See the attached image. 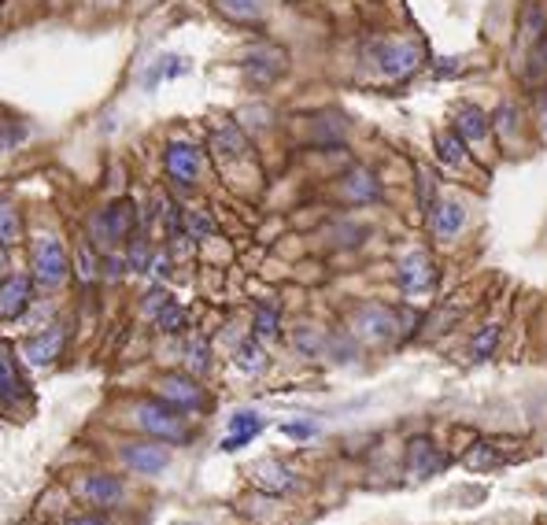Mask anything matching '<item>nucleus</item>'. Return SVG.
I'll list each match as a JSON object with an SVG mask.
<instances>
[{
  "mask_svg": "<svg viewBox=\"0 0 547 525\" xmlns=\"http://www.w3.org/2000/svg\"><path fill=\"white\" fill-rule=\"evenodd\" d=\"M67 278H71V256H67L60 237H52V233L34 237V245H30V281L41 285V289H60Z\"/></svg>",
  "mask_w": 547,
  "mask_h": 525,
  "instance_id": "1",
  "label": "nucleus"
},
{
  "mask_svg": "<svg viewBox=\"0 0 547 525\" xmlns=\"http://www.w3.org/2000/svg\"><path fill=\"white\" fill-rule=\"evenodd\" d=\"M134 422L145 437L163 440V444H182V440H189V422H185V415L178 407H171V403H163L159 396L156 400L137 403Z\"/></svg>",
  "mask_w": 547,
  "mask_h": 525,
  "instance_id": "2",
  "label": "nucleus"
},
{
  "mask_svg": "<svg viewBox=\"0 0 547 525\" xmlns=\"http://www.w3.org/2000/svg\"><path fill=\"white\" fill-rule=\"evenodd\" d=\"M141 226V211L134 208V200H111L108 208L97 211L93 219H89V233H93V241L89 245L97 248H115L119 241H126L130 233H137Z\"/></svg>",
  "mask_w": 547,
  "mask_h": 525,
  "instance_id": "3",
  "label": "nucleus"
},
{
  "mask_svg": "<svg viewBox=\"0 0 547 525\" xmlns=\"http://www.w3.org/2000/svg\"><path fill=\"white\" fill-rule=\"evenodd\" d=\"M374 63L389 82H403L426 63V49L418 41H407V37H389L374 49Z\"/></svg>",
  "mask_w": 547,
  "mask_h": 525,
  "instance_id": "4",
  "label": "nucleus"
},
{
  "mask_svg": "<svg viewBox=\"0 0 547 525\" xmlns=\"http://www.w3.org/2000/svg\"><path fill=\"white\" fill-rule=\"evenodd\" d=\"M163 174L182 189L196 185L200 174H204V148L193 145L189 137H171L167 148H163Z\"/></svg>",
  "mask_w": 547,
  "mask_h": 525,
  "instance_id": "5",
  "label": "nucleus"
},
{
  "mask_svg": "<svg viewBox=\"0 0 547 525\" xmlns=\"http://www.w3.org/2000/svg\"><path fill=\"white\" fill-rule=\"evenodd\" d=\"M119 455H122V463L130 466L134 474H141V477H156V474H163V470L171 466V448H167L163 440H152V437L122 444Z\"/></svg>",
  "mask_w": 547,
  "mask_h": 525,
  "instance_id": "6",
  "label": "nucleus"
},
{
  "mask_svg": "<svg viewBox=\"0 0 547 525\" xmlns=\"http://www.w3.org/2000/svg\"><path fill=\"white\" fill-rule=\"evenodd\" d=\"M156 389H159V400L178 407L182 415H193V411L204 407V389H200L196 378H189V374H163V378L156 381Z\"/></svg>",
  "mask_w": 547,
  "mask_h": 525,
  "instance_id": "7",
  "label": "nucleus"
},
{
  "mask_svg": "<svg viewBox=\"0 0 547 525\" xmlns=\"http://www.w3.org/2000/svg\"><path fill=\"white\" fill-rule=\"evenodd\" d=\"M352 330L363 337V341H392L396 330H400V315L392 307H381V304H370V307H359L352 318Z\"/></svg>",
  "mask_w": 547,
  "mask_h": 525,
  "instance_id": "8",
  "label": "nucleus"
},
{
  "mask_svg": "<svg viewBox=\"0 0 547 525\" xmlns=\"http://www.w3.org/2000/svg\"><path fill=\"white\" fill-rule=\"evenodd\" d=\"M63 341H67V333H63L60 322L37 330L34 337H26L23 341V363L26 367H52L63 352Z\"/></svg>",
  "mask_w": 547,
  "mask_h": 525,
  "instance_id": "9",
  "label": "nucleus"
},
{
  "mask_svg": "<svg viewBox=\"0 0 547 525\" xmlns=\"http://www.w3.org/2000/svg\"><path fill=\"white\" fill-rule=\"evenodd\" d=\"M396 281L407 296H422L433 289L437 281V270H433V259L426 252H411V256L400 259V270H396Z\"/></svg>",
  "mask_w": 547,
  "mask_h": 525,
  "instance_id": "10",
  "label": "nucleus"
},
{
  "mask_svg": "<svg viewBox=\"0 0 547 525\" xmlns=\"http://www.w3.org/2000/svg\"><path fill=\"white\" fill-rule=\"evenodd\" d=\"M207 152L219 159V163H237L244 159L252 148H248V137L237 123H219L211 134H207Z\"/></svg>",
  "mask_w": 547,
  "mask_h": 525,
  "instance_id": "11",
  "label": "nucleus"
},
{
  "mask_svg": "<svg viewBox=\"0 0 547 525\" xmlns=\"http://www.w3.org/2000/svg\"><path fill=\"white\" fill-rule=\"evenodd\" d=\"M444 466H448V455L440 452L433 440L429 437L411 440V448H407V470H411V477L426 481V477H437Z\"/></svg>",
  "mask_w": 547,
  "mask_h": 525,
  "instance_id": "12",
  "label": "nucleus"
},
{
  "mask_svg": "<svg viewBox=\"0 0 547 525\" xmlns=\"http://www.w3.org/2000/svg\"><path fill=\"white\" fill-rule=\"evenodd\" d=\"M30 296H34V281L26 274H8L0 281V322H12L30 307Z\"/></svg>",
  "mask_w": 547,
  "mask_h": 525,
  "instance_id": "13",
  "label": "nucleus"
},
{
  "mask_svg": "<svg viewBox=\"0 0 547 525\" xmlns=\"http://www.w3.org/2000/svg\"><path fill=\"white\" fill-rule=\"evenodd\" d=\"M244 78L252 82V86H270L281 71H285V52L278 49H256L252 56H244L241 63Z\"/></svg>",
  "mask_w": 547,
  "mask_h": 525,
  "instance_id": "14",
  "label": "nucleus"
},
{
  "mask_svg": "<svg viewBox=\"0 0 547 525\" xmlns=\"http://www.w3.org/2000/svg\"><path fill=\"white\" fill-rule=\"evenodd\" d=\"M78 492H82L93 507H115L126 489H122V481L115 474H86L78 481Z\"/></svg>",
  "mask_w": 547,
  "mask_h": 525,
  "instance_id": "15",
  "label": "nucleus"
},
{
  "mask_svg": "<svg viewBox=\"0 0 547 525\" xmlns=\"http://www.w3.org/2000/svg\"><path fill=\"white\" fill-rule=\"evenodd\" d=\"M426 215H429V226H433V233H437L440 241H451V237L462 230V222H466V211H462L459 200H437Z\"/></svg>",
  "mask_w": 547,
  "mask_h": 525,
  "instance_id": "16",
  "label": "nucleus"
},
{
  "mask_svg": "<svg viewBox=\"0 0 547 525\" xmlns=\"http://www.w3.org/2000/svg\"><path fill=\"white\" fill-rule=\"evenodd\" d=\"M259 433H263V415L259 411H237L230 418V433L222 440V452H237L244 444H252Z\"/></svg>",
  "mask_w": 547,
  "mask_h": 525,
  "instance_id": "17",
  "label": "nucleus"
},
{
  "mask_svg": "<svg viewBox=\"0 0 547 525\" xmlns=\"http://www.w3.org/2000/svg\"><path fill=\"white\" fill-rule=\"evenodd\" d=\"M26 396V381L15 367L12 348L0 341V403H19Z\"/></svg>",
  "mask_w": 547,
  "mask_h": 525,
  "instance_id": "18",
  "label": "nucleus"
},
{
  "mask_svg": "<svg viewBox=\"0 0 547 525\" xmlns=\"http://www.w3.org/2000/svg\"><path fill=\"white\" fill-rule=\"evenodd\" d=\"M488 130H492V119L477 104H459L455 108V134L462 141H485Z\"/></svg>",
  "mask_w": 547,
  "mask_h": 525,
  "instance_id": "19",
  "label": "nucleus"
},
{
  "mask_svg": "<svg viewBox=\"0 0 547 525\" xmlns=\"http://www.w3.org/2000/svg\"><path fill=\"white\" fill-rule=\"evenodd\" d=\"M252 485L267 492H289L296 485V474L285 463H278V459H267V463H259L252 470Z\"/></svg>",
  "mask_w": 547,
  "mask_h": 525,
  "instance_id": "20",
  "label": "nucleus"
},
{
  "mask_svg": "<svg viewBox=\"0 0 547 525\" xmlns=\"http://www.w3.org/2000/svg\"><path fill=\"white\" fill-rule=\"evenodd\" d=\"M126 270H134V274H148L152 270V259H156V245H152V237L145 233H130L126 237Z\"/></svg>",
  "mask_w": 547,
  "mask_h": 525,
  "instance_id": "21",
  "label": "nucleus"
},
{
  "mask_svg": "<svg viewBox=\"0 0 547 525\" xmlns=\"http://www.w3.org/2000/svg\"><path fill=\"white\" fill-rule=\"evenodd\" d=\"M178 233H185L189 241H211L219 233V226H215L207 208H182V230Z\"/></svg>",
  "mask_w": 547,
  "mask_h": 525,
  "instance_id": "22",
  "label": "nucleus"
},
{
  "mask_svg": "<svg viewBox=\"0 0 547 525\" xmlns=\"http://www.w3.org/2000/svg\"><path fill=\"white\" fill-rule=\"evenodd\" d=\"M341 189H344L348 200H355V204H363V200H377V196H381L377 178L370 171H363V167H355V171L341 182Z\"/></svg>",
  "mask_w": 547,
  "mask_h": 525,
  "instance_id": "23",
  "label": "nucleus"
},
{
  "mask_svg": "<svg viewBox=\"0 0 547 525\" xmlns=\"http://www.w3.org/2000/svg\"><path fill=\"white\" fill-rule=\"evenodd\" d=\"M233 367L244 370V374H259V370L267 367V348H263V341L248 337V341L237 344V352H233Z\"/></svg>",
  "mask_w": 547,
  "mask_h": 525,
  "instance_id": "24",
  "label": "nucleus"
},
{
  "mask_svg": "<svg viewBox=\"0 0 547 525\" xmlns=\"http://www.w3.org/2000/svg\"><path fill=\"white\" fill-rule=\"evenodd\" d=\"M152 322H156L159 333L174 337V333H185V322H189V315H185V307L171 296V300H167V304H163L156 315H152Z\"/></svg>",
  "mask_w": 547,
  "mask_h": 525,
  "instance_id": "25",
  "label": "nucleus"
},
{
  "mask_svg": "<svg viewBox=\"0 0 547 525\" xmlns=\"http://www.w3.org/2000/svg\"><path fill=\"white\" fill-rule=\"evenodd\" d=\"M19 241H23V219L8 200H0V252L19 245Z\"/></svg>",
  "mask_w": 547,
  "mask_h": 525,
  "instance_id": "26",
  "label": "nucleus"
},
{
  "mask_svg": "<svg viewBox=\"0 0 547 525\" xmlns=\"http://www.w3.org/2000/svg\"><path fill=\"white\" fill-rule=\"evenodd\" d=\"M219 8L237 23H259L267 15V0H219Z\"/></svg>",
  "mask_w": 547,
  "mask_h": 525,
  "instance_id": "27",
  "label": "nucleus"
},
{
  "mask_svg": "<svg viewBox=\"0 0 547 525\" xmlns=\"http://www.w3.org/2000/svg\"><path fill=\"white\" fill-rule=\"evenodd\" d=\"M437 156L448 163V167H462L466 163V141H462L455 130H444L437 134Z\"/></svg>",
  "mask_w": 547,
  "mask_h": 525,
  "instance_id": "28",
  "label": "nucleus"
},
{
  "mask_svg": "<svg viewBox=\"0 0 547 525\" xmlns=\"http://www.w3.org/2000/svg\"><path fill=\"white\" fill-rule=\"evenodd\" d=\"M252 337L256 341H274L278 337V307L274 304H259L256 307V322H252Z\"/></svg>",
  "mask_w": 547,
  "mask_h": 525,
  "instance_id": "29",
  "label": "nucleus"
},
{
  "mask_svg": "<svg viewBox=\"0 0 547 525\" xmlns=\"http://www.w3.org/2000/svg\"><path fill=\"white\" fill-rule=\"evenodd\" d=\"M189 71V60L185 56H163V60L152 67V78H148V86H159V82H171V78H182Z\"/></svg>",
  "mask_w": 547,
  "mask_h": 525,
  "instance_id": "30",
  "label": "nucleus"
},
{
  "mask_svg": "<svg viewBox=\"0 0 547 525\" xmlns=\"http://www.w3.org/2000/svg\"><path fill=\"white\" fill-rule=\"evenodd\" d=\"M507 459H511V455H499L496 444H477L474 452L466 455V466H470V470H496V466H503Z\"/></svg>",
  "mask_w": 547,
  "mask_h": 525,
  "instance_id": "31",
  "label": "nucleus"
},
{
  "mask_svg": "<svg viewBox=\"0 0 547 525\" xmlns=\"http://www.w3.org/2000/svg\"><path fill=\"white\" fill-rule=\"evenodd\" d=\"M74 267H78V278L82 281H97L100 278V256L97 248L89 245H78V252H74Z\"/></svg>",
  "mask_w": 547,
  "mask_h": 525,
  "instance_id": "32",
  "label": "nucleus"
},
{
  "mask_svg": "<svg viewBox=\"0 0 547 525\" xmlns=\"http://www.w3.org/2000/svg\"><path fill=\"white\" fill-rule=\"evenodd\" d=\"M496 341H499V326H485V330L474 337V344H470V355H474L477 363H485L488 355L496 352Z\"/></svg>",
  "mask_w": 547,
  "mask_h": 525,
  "instance_id": "33",
  "label": "nucleus"
},
{
  "mask_svg": "<svg viewBox=\"0 0 547 525\" xmlns=\"http://www.w3.org/2000/svg\"><path fill=\"white\" fill-rule=\"evenodd\" d=\"M281 433H285V437H296V440H307V437H315V426H311V422H285Z\"/></svg>",
  "mask_w": 547,
  "mask_h": 525,
  "instance_id": "34",
  "label": "nucleus"
},
{
  "mask_svg": "<svg viewBox=\"0 0 547 525\" xmlns=\"http://www.w3.org/2000/svg\"><path fill=\"white\" fill-rule=\"evenodd\" d=\"M189 359H193V370H196V374H200V370H207V363H211V359H207V344L196 341L193 348H189Z\"/></svg>",
  "mask_w": 547,
  "mask_h": 525,
  "instance_id": "35",
  "label": "nucleus"
},
{
  "mask_svg": "<svg viewBox=\"0 0 547 525\" xmlns=\"http://www.w3.org/2000/svg\"><path fill=\"white\" fill-rule=\"evenodd\" d=\"M63 525H108L100 514H74V518H67Z\"/></svg>",
  "mask_w": 547,
  "mask_h": 525,
  "instance_id": "36",
  "label": "nucleus"
},
{
  "mask_svg": "<svg viewBox=\"0 0 547 525\" xmlns=\"http://www.w3.org/2000/svg\"><path fill=\"white\" fill-rule=\"evenodd\" d=\"M8 278V256H4V252H0V281Z\"/></svg>",
  "mask_w": 547,
  "mask_h": 525,
  "instance_id": "37",
  "label": "nucleus"
},
{
  "mask_svg": "<svg viewBox=\"0 0 547 525\" xmlns=\"http://www.w3.org/2000/svg\"><path fill=\"white\" fill-rule=\"evenodd\" d=\"M0 12H4V0H0Z\"/></svg>",
  "mask_w": 547,
  "mask_h": 525,
  "instance_id": "38",
  "label": "nucleus"
}]
</instances>
